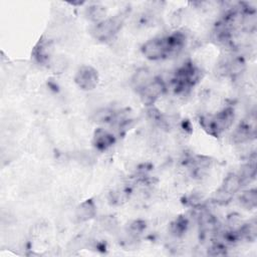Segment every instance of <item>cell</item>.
Masks as SVG:
<instances>
[{
	"mask_svg": "<svg viewBox=\"0 0 257 257\" xmlns=\"http://www.w3.org/2000/svg\"><path fill=\"white\" fill-rule=\"evenodd\" d=\"M234 120V109L226 107L214 115L205 116L202 118L203 127L212 136L219 137L227 128L231 126Z\"/></svg>",
	"mask_w": 257,
	"mask_h": 257,
	"instance_id": "6da1fadb",
	"label": "cell"
},
{
	"mask_svg": "<svg viewBox=\"0 0 257 257\" xmlns=\"http://www.w3.org/2000/svg\"><path fill=\"white\" fill-rule=\"evenodd\" d=\"M199 69L192 63H186L178 69L174 77L175 89L177 92H186L189 90L199 79Z\"/></svg>",
	"mask_w": 257,
	"mask_h": 257,
	"instance_id": "7a4b0ae2",
	"label": "cell"
},
{
	"mask_svg": "<svg viewBox=\"0 0 257 257\" xmlns=\"http://www.w3.org/2000/svg\"><path fill=\"white\" fill-rule=\"evenodd\" d=\"M122 24V19L118 16L105 18L100 22L95 23L91 29L93 37L100 41H106L111 39L119 30Z\"/></svg>",
	"mask_w": 257,
	"mask_h": 257,
	"instance_id": "3957f363",
	"label": "cell"
},
{
	"mask_svg": "<svg viewBox=\"0 0 257 257\" xmlns=\"http://www.w3.org/2000/svg\"><path fill=\"white\" fill-rule=\"evenodd\" d=\"M74 81L81 89L91 90L97 85L98 74L93 67L83 65L77 70Z\"/></svg>",
	"mask_w": 257,
	"mask_h": 257,
	"instance_id": "277c9868",
	"label": "cell"
},
{
	"mask_svg": "<svg viewBox=\"0 0 257 257\" xmlns=\"http://www.w3.org/2000/svg\"><path fill=\"white\" fill-rule=\"evenodd\" d=\"M165 88L166 86L162 79L154 78L140 90V94L146 104H152L164 93Z\"/></svg>",
	"mask_w": 257,
	"mask_h": 257,
	"instance_id": "5b68a950",
	"label": "cell"
},
{
	"mask_svg": "<svg viewBox=\"0 0 257 257\" xmlns=\"http://www.w3.org/2000/svg\"><path fill=\"white\" fill-rule=\"evenodd\" d=\"M114 136L110 132L102 127H98L93 134L92 144L94 148L98 151H105L106 149L110 148L114 144Z\"/></svg>",
	"mask_w": 257,
	"mask_h": 257,
	"instance_id": "8992f818",
	"label": "cell"
},
{
	"mask_svg": "<svg viewBox=\"0 0 257 257\" xmlns=\"http://www.w3.org/2000/svg\"><path fill=\"white\" fill-rule=\"evenodd\" d=\"M34 57L41 64H50L53 58V46L50 41H40L34 49Z\"/></svg>",
	"mask_w": 257,
	"mask_h": 257,
	"instance_id": "52a82bcc",
	"label": "cell"
},
{
	"mask_svg": "<svg viewBox=\"0 0 257 257\" xmlns=\"http://www.w3.org/2000/svg\"><path fill=\"white\" fill-rule=\"evenodd\" d=\"M95 212L96 209L94 203L91 200H86L77 207L75 215L79 221H87L94 217Z\"/></svg>",
	"mask_w": 257,
	"mask_h": 257,
	"instance_id": "ba28073f",
	"label": "cell"
},
{
	"mask_svg": "<svg viewBox=\"0 0 257 257\" xmlns=\"http://www.w3.org/2000/svg\"><path fill=\"white\" fill-rule=\"evenodd\" d=\"M105 14H106L105 7L98 5V4H94V5L87 7L86 11H85L86 17L95 23L100 22L103 19H105Z\"/></svg>",
	"mask_w": 257,
	"mask_h": 257,
	"instance_id": "9c48e42d",
	"label": "cell"
},
{
	"mask_svg": "<svg viewBox=\"0 0 257 257\" xmlns=\"http://www.w3.org/2000/svg\"><path fill=\"white\" fill-rule=\"evenodd\" d=\"M152 76L151 73L148 69L146 68H141L139 69L134 77H133V84L135 85V87H137L139 90H141L144 86H146L151 80H152Z\"/></svg>",
	"mask_w": 257,
	"mask_h": 257,
	"instance_id": "30bf717a",
	"label": "cell"
},
{
	"mask_svg": "<svg viewBox=\"0 0 257 257\" xmlns=\"http://www.w3.org/2000/svg\"><path fill=\"white\" fill-rule=\"evenodd\" d=\"M240 202L242 206L247 209H253L257 205V193L255 189H250L242 193L240 196Z\"/></svg>",
	"mask_w": 257,
	"mask_h": 257,
	"instance_id": "8fae6325",
	"label": "cell"
},
{
	"mask_svg": "<svg viewBox=\"0 0 257 257\" xmlns=\"http://www.w3.org/2000/svg\"><path fill=\"white\" fill-rule=\"evenodd\" d=\"M187 225H188V222H187L186 219L179 218L178 220H176L172 224V232H173V234H175L176 236L182 235L183 233L186 232Z\"/></svg>",
	"mask_w": 257,
	"mask_h": 257,
	"instance_id": "7c38bea8",
	"label": "cell"
}]
</instances>
